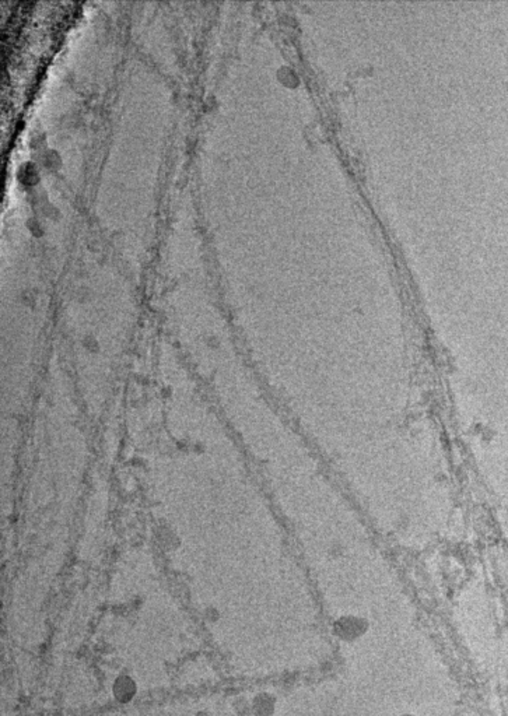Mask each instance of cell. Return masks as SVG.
Here are the masks:
<instances>
[{"label": "cell", "mask_w": 508, "mask_h": 716, "mask_svg": "<svg viewBox=\"0 0 508 716\" xmlns=\"http://www.w3.org/2000/svg\"><path fill=\"white\" fill-rule=\"evenodd\" d=\"M366 628L364 623L359 619H342L337 623V629L342 636H356Z\"/></svg>", "instance_id": "1"}, {"label": "cell", "mask_w": 508, "mask_h": 716, "mask_svg": "<svg viewBox=\"0 0 508 716\" xmlns=\"http://www.w3.org/2000/svg\"><path fill=\"white\" fill-rule=\"evenodd\" d=\"M405 716H412V715H405Z\"/></svg>", "instance_id": "2"}]
</instances>
